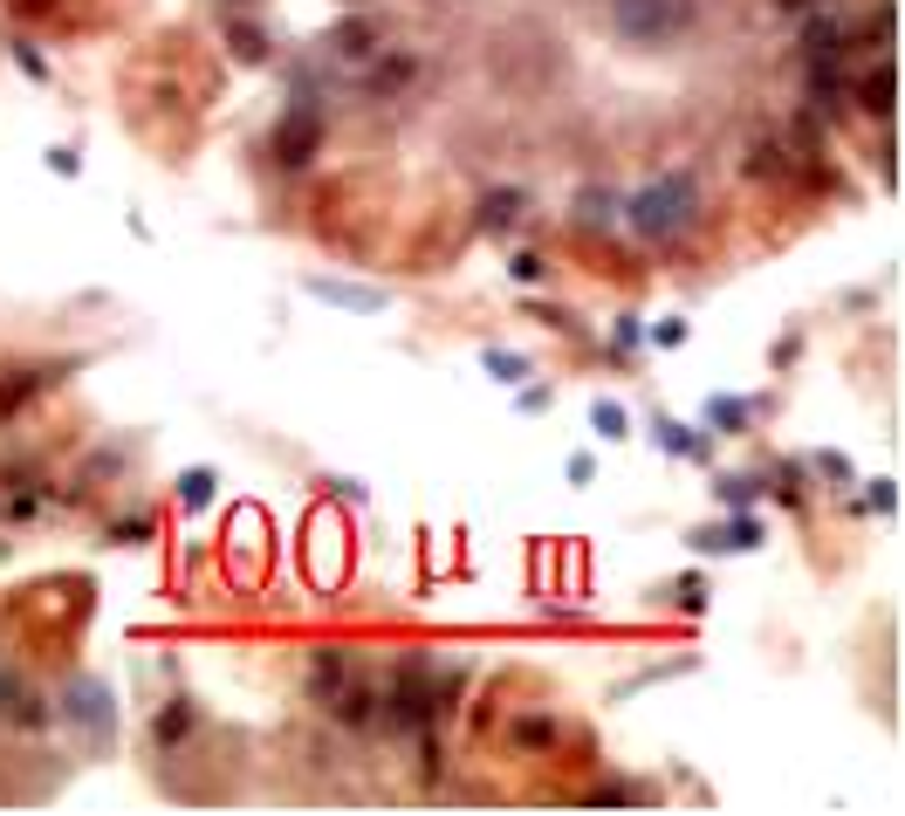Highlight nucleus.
Wrapping results in <instances>:
<instances>
[{"mask_svg": "<svg viewBox=\"0 0 905 816\" xmlns=\"http://www.w3.org/2000/svg\"><path fill=\"white\" fill-rule=\"evenodd\" d=\"M309 295H322V303H336V309H357V316H371V309H384V295L378 289H350V282H309Z\"/></svg>", "mask_w": 905, "mask_h": 816, "instance_id": "obj_7", "label": "nucleus"}, {"mask_svg": "<svg viewBox=\"0 0 905 816\" xmlns=\"http://www.w3.org/2000/svg\"><path fill=\"white\" fill-rule=\"evenodd\" d=\"M754 543H762V522H748V514L721 535H700V549H754Z\"/></svg>", "mask_w": 905, "mask_h": 816, "instance_id": "obj_13", "label": "nucleus"}, {"mask_svg": "<svg viewBox=\"0 0 905 816\" xmlns=\"http://www.w3.org/2000/svg\"><path fill=\"white\" fill-rule=\"evenodd\" d=\"M679 604H686V611L706 604V584H700V576H686V584H679Z\"/></svg>", "mask_w": 905, "mask_h": 816, "instance_id": "obj_25", "label": "nucleus"}, {"mask_svg": "<svg viewBox=\"0 0 905 816\" xmlns=\"http://www.w3.org/2000/svg\"><path fill=\"white\" fill-rule=\"evenodd\" d=\"M433 714H439V706H433V665L412 659V665L398 673L392 700H384V721H392V727H425Z\"/></svg>", "mask_w": 905, "mask_h": 816, "instance_id": "obj_4", "label": "nucleus"}, {"mask_svg": "<svg viewBox=\"0 0 905 816\" xmlns=\"http://www.w3.org/2000/svg\"><path fill=\"white\" fill-rule=\"evenodd\" d=\"M227 41H233V55H247V62H262V55H268V35H262V28H247V21H233Z\"/></svg>", "mask_w": 905, "mask_h": 816, "instance_id": "obj_20", "label": "nucleus"}, {"mask_svg": "<svg viewBox=\"0 0 905 816\" xmlns=\"http://www.w3.org/2000/svg\"><path fill=\"white\" fill-rule=\"evenodd\" d=\"M316 144H322V111H316V103H295V111L275 124L268 158L282 165V171H295V165H309V158H316Z\"/></svg>", "mask_w": 905, "mask_h": 816, "instance_id": "obj_3", "label": "nucleus"}, {"mask_svg": "<svg viewBox=\"0 0 905 816\" xmlns=\"http://www.w3.org/2000/svg\"><path fill=\"white\" fill-rule=\"evenodd\" d=\"M514 220H522V192H514V186H494L487 200H481V227H487V233H508Z\"/></svg>", "mask_w": 905, "mask_h": 816, "instance_id": "obj_9", "label": "nucleus"}, {"mask_svg": "<svg viewBox=\"0 0 905 816\" xmlns=\"http://www.w3.org/2000/svg\"><path fill=\"white\" fill-rule=\"evenodd\" d=\"M69 700H76V721H82V727H111V693H103L97 679H76Z\"/></svg>", "mask_w": 905, "mask_h": 816, "instance_id": "obj_10", "label": "nucleus"}, {"mask_svg": "<svg viewBox=\"0 0 905 816\" xmlns=\"http://www.w3.org/2000/svg\"><path fill=\"white\" fill-rule=\"evenodd\" d=\"M844 21L830 8H810V28H803V49H810V69H844Z\"/></svg>", "mask_w": 905, "mask_h": 816, "instance_id": "obj_5", "label": "nucleus"}, {"mask_svg": "<svg viewBox=\"0 0 905 816\" xmlns=\"http://www.w3.org/2000/svg\"><path fill=\"white\" fill-rule=\"evenodd\" d=\"M775 8H782V14H810L816 0H775Z\"/></svg>", "mask_w": 905, "mask_h": 816, "instance_id": "obj_28", "label": "nucleus"}, {"mask_svg": "<svg viewBox=\"0 0 905 816\" xmlns=\"http://www.w3.org/2000/svg\"><path fill=\"white\" fill-rule=\"evenodd\" d=\"M543 275H549V262H543V254H514V282H522V289H535Z\"/></svg>", "mask_w": 905, "mask_h": 816, "instance_id": "obj_23", "label": "nucleus"}, {"mask_svg": "<svg viewBox=\"0 0 905 816\" xmlns=\"http://www.w3.org/2000/svg\"><path fill=\"white\" fill-rule=\"evenodd\" d=\"M0 706H14V673H8V659H0Z\"/></svg>", "mask_w": 905, "mask_h": 816, "instance_id": "obj_27", "label": "nucleus"}, {"mask_svg": "<svg viewBox=\"0 0 905 816\" xmlns=\"http://www.w3.org/2000/svg\"><path fill=\"white\" fill-rule=\"evenodd\" d=\"M343 673H350V665H343V652L322 646V652L309 659V693H316V700H336V693H343Z\"/></svg>", "mask_w": 905, "mask_h": 816, "instance_id": "obj_8", "label": "nucleus"}, {"mask_svg": "<svg viewBox=\"0 0 905 816\" xmlns=\"http://www.w3.org/2000/svg\"><path fill=\"white\" fill-rule=\"evenodd\" d=\"M186 727H192V706H165V714L151 721V735H158V741H179Z\"/></svg>", "mask_w": 905, "mask_h": 816, "instance_id": "obj_21", "label": "nucleus"}, {"mask_svg": "<svg viewBox=\"0 0 905 816\" xmlns=\"http://www.w3.org/2000/svg\"><path fill=\"white\" fill-rule=\"evenodd\" d=\"M405 76H412V55H405V49H392V55H384V69H371V90H378V97H392Z\"/></svg>", "mask_w": 905, "mask_h": 816, "instance_id": "obj_14", "label": "nucleus"}, {"mask_svg": "<svg viewBox=\"0 0 905 816\" xmlns=\"http://www.w3.org/2000/svg\"><path fill=\"white\" fill-rule=\"evenodd\" d=\"M487 371L501 378V384H514V378H528V364L514 357V350H487Z\"/></svg>", "mask_w": 905, "mask_h": 816, "instance_id": "obj_22", "label": "nucleus"}, {"mask_svg": "<svg viewBox=\"0 0 905 816\" xmlns=\"http://www.w3.org/2000/svg\"><path fill=\"white\" fill-rule=\"evenodd\" d=\"M617 213H624V227H632L638 241H673V233H686L700 220V186L686 179V171H665V179L638 186Z\"/></svg>", "mask_w": 905, "mask_h": 816, "instance_id": "obj_1", "label": "nucleus"}, {"mask_svg": "<svg viewBox=\"0 0 905 816\" xmlns=\"http://www.w3.org/2000/svg\"><path fill=\"white\" fill-rule=\"evenodd\" d=\"M330 55L357 62V55H378V21H343V28H330V41H322Z\"/></svg>", "mask_w": 905, "mask_h": 816, "instance_id": "obj_6", "label": "nucleus"}, {"mask_svg": "<svg viewBox=\"0 0 905 816\" xmlns=\"http://www.w3.org/2000/svg\"><path fill=\"white\" fill-rule=\"evenodd\" d=\"M686 0H617V35L632 49H665L679 28H686Z\"/></svg>", "mask_w": 905, "mask_h": 816, "instance_id": "obj_2", "label": "nucleus"}, {"mask_svg": "<svg viewBox=\"0 0 905 816\" xmlns=\"http://www.w3.org/2000/svg\"><path fill=\"white\" fill-rule=\"evenodd\" d=\"M741 419H748L741 398H714V425H741Z\"/></svg>", "mask_w": 905, "mask_h": 816, "instance_id": "obj_24", "label": "nucleus"}, {"mask_svg": "<svg viewBox=\"0 0 905 816\" xmlns=\"http://www.w3.org/2000/svg\"><path fill=\"white\" fill-rule=\"evenodd\" d=\"M590 425H597V439H624V405L617 398H597L590 405Z\"/></svg>", "mask_w": 905, "mask_h": 816, "instance_id": "obj_16", "label": "nucleus"}, {"mask_svg": "<svg viewBox=\"0 0 905 816\" xmlns=\"http://www.w3.org/2000/svg\"><path fill=\"white\" fill-rule=\"evenodd\" d=\"M213 487H220V481H213L206 467H192V474H179V501H186V508H206V501H213Z\"/></svg>", "mask_w": 905, "mask_h": 816, "instance_id": "obj_17", "label": "nucleus"}, {"mask_svg": "<svg viewBox=\"0 0 905 816\" xmlns=\"http://www.w3.org/2000/svg\"><path fill=\"white\" fill-rule=\"evenodd\" d=\"M857 97H865V111L871 117H892V97H898V76H892V62H878V76L857 82Z\"/></svg>", "mask_w": 905, "mask_h": 816, "instance_id": "obj_11", "label": "nucleus"}, {"mask_svg": "<svg viewBox=\"0 0 905 816\" xmlns=\"http://www.w3.org/2000/svg\"><path fill=\"white\" fill-rule=\"evenodd\" d=\"M41 378H49V371H21V378H8V384H0V419H8L21 398H35V392H41Z\"/></svg>", "mask_w": 905, "mask_h": 816, "instance_id": "obj_15", "label": "nucleus"}, {"mask_svg": "<svg viewBox=\"0 0 905 816\" xmlns=\"http://www.w3.org/2000/svg\"><path fill=\"white\" fill-rule=\"evenodd\" d=\"M782 158H789L782 144H754V152H748V171H754V179H782V171H789Z\"/></svg>", "mask_w": 905, "mask_h": 816, "instance_id": "obj_19", "label": "nucleus"}, {"mask_svg": "<svg viewBox=\"0 0 905 816\" xmlns=\"http://www.w3.org/2000/svg\"><path fill=\"white\" fill-rule=\"evenodd\" d=\"M576 227H617V200L611 192H584L576 200Z\"/></svg>", "mask_w": 905, "mask_h": 816, "instance_id": "obj_12", "label": "nucleus"}, {"mask_svg": "<svg viewBox=\"0 0 905 816\" xmlns=\"http://www.w3.org/2000/svg\"><path fill=\"white\" fill-rule=\"evenodd\" d=\"M514 741H522V748H549L556 741V721L549 714H522V721H514Z\"/></svg>", "mask_w": 905, "mask_h": 816, "instance_id": "obj_18", "label": "nucleus"}, {"mask_svg": "<svg viewBox=\"0 0 905 816\" xmlns=\"http://www.w3.org/2000/svg\"><path fill=\"white\" fill-rule=\"evenodd\" d=\"M892 501H898V494H892V481H878V487H871V494H865V508H878V514H885V508H892Z\"/></svg>", "mask_w": 905, "mask_h": 816, "instance_id": "obj_26", "label": "nucleus"}]
</instances>
